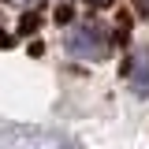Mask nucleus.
<instances>
[{
	"mask_svg": "<svg viewBox=\"0 0 149 149\" xmlns=\"http://www.w3.org/2000/svg\"><path fill=\"white\" fill-rule=\"evenodd\" d=\"M101 4H104V0H101Z\"/></svg>",
	"mask_w": 149,
	"mask_h": 149,
	"instance_id": "nucleus-5",
	"label": "nucleus"
},
{
	"mask_svg": "<svg viewBox=\"0 0 149 149\" xmlns=\"http://www.w3.org/2000/svg\"><path fill=\"white\" fill-rule=\"evenodd\" d=\"M19 4H30V0H19Z\"/></svg>",
	"mask_w": 149,
	"mask_h": 149,
	"instance_id": "nucleus-4",
	"label": "nucleus"
},
{
	"mask_svg": "<svg viewBox=\"0 0 149 149\" xmlns=\"http://www.w3.org/2000/svg\"><path fill=\"white\" fill-rule=\"evenodd\" d=\"M63 49L71 56H78V60H104L112 52V37L101 22H78V26L67 30Z\"/></svg>",
	"mask_w": 149,
	"mask_h": 149,
	"instance_id": "nucleus-1",
	"label": "nucleus"
},
{
	"mask_svg": "<svg viewBox=\"0 0 149 149\" xmlns=\"http://www.w3.org/2000/svg\"><path fill=\"white\" fill-rule=\"evenodd\" d=\"M134 4H138V8H142V11L149 15V0H134Z\"/></svg>",
	"mask_w": 149,
	"mask_h": 149,
	"instance_id": "nucleus-3",
	"label": "nucleus"
},
{
	"mask_svg": "<svg viewBox=\"0 0 149 149\" xmlns=\"http://www.w3.org/2000/svg\"><path fill=\"white\" fill-rule=\"evenodd\" d=\"M127 82H130L138 93H149V49H142V52L130 56V63H127Z\"/></svg>",
	"mask_w": 149,
	"mask_h": 149,
	"instance_id": "nucleus-2",
	"label": "nucleus"
}]
</instances>
